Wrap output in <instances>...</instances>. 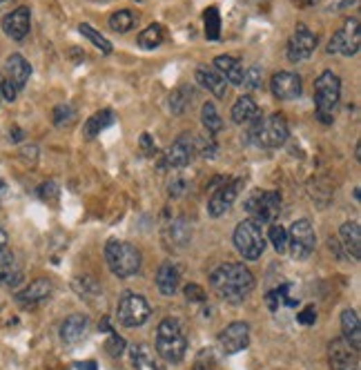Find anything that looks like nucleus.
I'll return each mask as SVG.
<instances>
[{
  "instance_id": "a878e982",
  "label": "nucleus",
  "mask_w": 361,
  "mask_h": 370,
  "mask_svg": "<svg viewBox=\"0 0 361 370\" xmlns=\"http://www.w3.org/2000/svg\"><path fill=\"white\" fill-rule=\"evenodd\" d=\"M341 330H344V339L353 346L355 350L361 348V324H359V315L353 308H346L341 313Z\"/></svg>"
},
{
  "instance_id": "4be33fe9",
  "label": "nucleus",
  "mask_w": 361,
  "mask_h": 370,
  "mask_svg": "<svg viewBox=\"0 0 361 370\" xmlns=\"http://www.w3.org/2000/svg\"><path fill=\"white\" fill-rule=\"evenodd\" d=\"M339 241L344 246V250L359 261L361 259V225L357 221H346L339 228Z\"/></svg>"
},
{
  "instance_id": "72a5a7b5",
  "label": "nucleus",
  "mask_w": 361,
  "mask_h": 370,
  "mask_svg": "<svg viewBox=\"0 0 361 370\" xmlns=\"http://www.w3.org/2000/svg\"><path fill=\"white\" fill-rule=\"evenodd\" d=\"M203 23H205V36L207 41H219L221 36V14L216 7H207L203 14Z\"/></svg>"
},
{
  "instance_id": "412c9836",
  "label": "nucleus",
  "mask_w": 361,
  "mask_h": 370,
  "mask_svg": "<svg viewBox=\"0 0 361 370\" xmlns=\"http://www.w3.org/2000/svg\"><path fill=\"white\" fill-rule=\"evenodd\" d=\"M52 281L49 279H36V281L29 284L23 293H18V304H23V306H38V304H43L45 299H49V295H52Z\"/></svg>"
},
{
  "instance_id": "a18cd8bd",
  "label": "nucleus",
  "mask_w": 361,
  "mask_h": 370,
  "mask_svg": "<svg viewBox=\"0 0 361 370\" xmlns=\"http://www.w3.org/2000/svg\"><path fill=\"white\" fill-rule=\"evenodd\" d=\"M0 94H3V98L5 101H16V96H18V89L7 81V78H3V81H0Z\"/></svg>"
},
{
  "instance_id": "7c9ffc66",
  "label": "nucleus",
  "mask_w": 361,
  "mask_h": 370,
  "mask_svg": "<svg viewBox=\"0 0 361 370\" xmlns=\"http://www.w3.org/2000/svg\"><path fill=\"white\" fill-rule=\"evenodd\" d=\"M201 123H203L205 132L216 136L221 132V127H223V121H221V116L216 112L214 103H205L203 107H201Z\"/></svg>"
},
{
  "instance_id": "39448f33",
  "label": "nucleus",
  "mask_w": 361,
  "mask_h": 370,
  "mask_svg": "<svg viewBox=\"0 0 361 370\" xmlns=\"http://www.w3.org/2000/svg\"><path fill=\"white\" fill-rule=\"evenodd\" d=\"M339 96H341V81L335 72H321V76L315 81V107H317V116L319 121L330 123L333 121V112L339 105Z\"/></svg>"
},
{
  "instance_id": "5701e85b",
  "label": "nucleus",
  "mask_w": 361,
  "mask_h": 370,
  "mask_svg": "<svg viewBox=\"0 0 361 370\" xmlns=\"http://www.w3.org/2000/svg\"><path fill=\"white\" fill-rule=\"evenodd\" d=\"M196 81L198 85H203L205 89L212 96L216 98H225L228 96V81L214 69H207V67H198L196 69Z\"/></svg>"
},
{
  "instance_id": "20e7f679",
  "label": "nucleus",
  "mask_w": 361,
  "mask_h": 370,
  "mask_svg": "<svg viewBox=\"0 0 361 370\" xmlns=\"http://www.w3.org/2000/svg\"><path fill=\"white\" fill-rule=\"evenodd\" d=\"M105 261L116 277L127 279L140 270V252L132 243L118 241V239H109L105 246Z\"/></svg>"
},
{
  "instance_id": "f3484780",
  "label": "nucleus",
  "mask_w": 361,
  "mask_h": 370,
  "mask_svg": "<svg viewBox=\"0 0 361 370\" xmlns=\"http://www.w3.org/2000/svg\"><path fill=\"white\" fill-rule=\"evenodd\" d=\"M194 156V141L189 134H180L165 152V163L169 167H185Z\"/></svg>"
},
{
  "instance_id": "e433bc0d",
  "label": "nucleus",
  "mask_w": 361,
  "mask_h": 370,
  "mask_svg": "<svg viewBox=\"0 0 361 370\" xmlns=\"http://www.w3.org/2000/svg\"><path fill=\"white\" fill-rule=\"evenodd\" d=\"M52 118H54L56 127H69L76 121V109L72 105H56Z\"/></svg>"
},
{
  "instance_id": "37998d69",
  "label": "nucleus",
  "mask_w": 361,
  "mask_h": 370,
  "mask_svg": "<svg viewBox=\"0 0 361 370\" xmlns=\"http://www.w3.org/2000/svg\"><path fill=\"white\" fill-rule=\"evenodd\" d=\"M297 322H299L301 326H315V322H317V308H315V306L304 308V310H301V313L297 315Z\"/></svg>"
},
{
  "instance_id": "864d4df0",
  "label": "nucleus",
  "mask_w": 361,
  "mask_h": 370,
  "mask_svg": "<svg viewBox=\"0 0 361 370\" xmlns=\"http://www.w3.org/2000/svg\"><path fill=\"white\" fill-rule=\"evenodd\" d=\"M0 81H3V78H0ZM0 101H3V94H0Z\"/></svg>"
},
{
  "instance_id": "423d86ee",
  "label": "nucleus",
  "mask_w": 361,
  "mask_h": 370,
  "mask_svg": "<svg viewBox=\"0 0 361 370\" xmlns=\"http://www.w3.org/2000/svg\"><path fill=\"white\" fill-rule=\"evenodd\" d=\"M232 239H234L239 255L248 259V261H257L266 250V234H263V230H261V223L252 221V219L239 223Z\"/></svg>"
},
{
  "instance_id": "f03ea898",
  "label": "nucleus",
  "mask_w": 361,
  "mask_h": 370,
  "mask_svg": "<svg viewBox=\"0 0 361 370\" xmlns=\"http://www.w3.org/2000/svg\"><path fill=\"white\" fill-rule=\"evenodd\" d=\"M156 353L169 364H178L187 353V339L176 317H165L156 328Z\"/></svg>"
},
{
  "instance_id": "aec40b11",
  "label": "nucleus",
  "mask_w": 361,
  "mask_h": 370,
  "mask_svg": "<svg viewBox=\"0 0 361 370\" xmlns=\"http://www.w3.org/2000/svg\"><path fill=\"white\" fill-rule=\"evenodd\" d=\"M0 281L9 288H16L23 281V268L18 263V257L7 246L0 250Z\"/></svg>"
},
{
  "instance_id": "2f4dec72",
  "label": "nucleus",
  "mask_w": 361,
  "mask_h": 370,
  "mask_svg": "<svg viewBox=\"0 0 361 370\" xmlns=\"http://www.w3.org/2000/svg\"><path fill=\"white\" fill-rule=\"evenodd\" d=\"M160 43H163V27L158 23H152L138 34V47L143 49H156Z\"/></svg>"
},
{
  "instance_id": "c756f323",
  "label": "nucleus",
  "mask_w": 361,
  "mask_h": 370,
  "mask_svg": "<svg viewBox=\"0 0 361 370\" xmlns=\"http://www.w3.org/2000/svg\"><path fill=\"white\" fill-rule=\"evenodd\" d=\"M129 355H132V364L136 370H160L154 362V355L145 344H136L129 348Z\"/></svg>"
},
{
  "instance_id": "de8ad7c7",
  "label": "nucleus",
  "mask_w": 361,
  "mask_h": 370,
  "mask_svg": "<svg viewBox=\"0 0 361 370\" xmlns=\"http://www.w3.org/2000/svg\"><path fill=\"white\" fill-rule=\"evenodd\" d=\"M76 368L78 370H98L94 362H80V364H76Z\"/></svg>"
},
{
  "instance_id": "4c0bfd02",
  "label": "nucleus",
  "mask_w": 361,
  "mask_h": 370,
  "mask_svg": "<svg viewBox=\"0 0 361 370\" xmlns=\"http://www.w3.org/2000/svg\"><path fill=\"white\" fill-rule=\"evenodd\" d=\"M270 243H272V248L277 250V252H286L288 250V230L281 225V223H272L270 225Z\"/></svg>"
},
{
  "instance_id": "0eeeda50",
  "label": "nucleus",
  "mask_w": 361,
  "mask_h": 370,
  "mask_svg": "<svg viewBox=\"0 0 361 370\" xmlns=\"http://www.w3.org/2000/svg\"><path fill=\"white\" fill-rule=\"evenodd\" d=\"M317 246V234L315 228L308 219H299V221L293 223L288 232V250L293 259L297 261H306V259L313 255V250Z\"/></svg>"
},
{
  "instance_id": "f704fd0d",
  "label": "nucleus",
  "mask_w": 361,
  "mask_h": 370,
  "mask_svg": "<svg viewBox=\"0 0 361 370\" xmlns=\"http://www.w3.org/2000/svg\"><path fill=\"white\" fill-rule=\"evenodd\" d=\"M109 27H112V32H118V34L129 32V29L134 27V14L129 12V9L114 12L112 16H109Z\"/></svg>"
},
{
  "instance_id": "c9c22d12",
  "label": "nucleus",
  "mask_w": 361,
  "mask_h": 370,
  "mask_svg": "<svg viewBox=\"0 0 361 370\" xmlns=\"http://www.w3.org/2000/svg\"><path fill=\"white\" fill-rule=\"evenodd\" d=\"M192 103V89L189 87H178L176 92H172V96H169V109L180 116L185 112V107Z\"/></svg>"
},
{
  "instance_id": "cd10ccee",
  "label": "nucleus",
  "mask_w": 361,
  "mask_h": 370,
  "mask_svg": "<svg viewBox=\"0 0 361 370\" xmlns=\"http://www.w3.org/2000/svg\"><path fill=\"white\" fill-rule=\"evenodd\" d=\"M232 121L237 123V125H248L252 118L259 114V107H257V101L252 96H239L237 98V103L232 105Z\"/></svg>"
},
{
  "instance_id": "a211bd4d",
  "label": "nucleus",
  "mask_w": 361,
  "mask_h": 370,
  "mask_svg": "<svg viewBox=\"0 0 361 370\" xmlns=\"http://www.w3.org/2000/svg\"><path fill=\"white\" fill-rule=\"evenodd\" d=\"M237 194H239V181H232L228 185H221L216 192L212 194V198L207 201V212L210 216H223L230 207H232V203L237 201Z\"/></svg>"
},
{
  "instance_id": "b1692460",
  "label": "nucleus",
  "mask_w": 361,
  "mask_h": 370,
  "mask_svg": "<svg viewBox=\"0 0 361 370\" xmlns=\"http://www.w3.org/2000/svg\"><path fill=\"white\" fill-rule=\"evenodd\" d=\"M214 67L230 85H241V83H243V65H241L234 56H228V54L216 56L214 58Z\"/></svg>"
},
{
  "instance_id": "473e14b6",
  "label": "nucleus",
  "mask_w": 361,
  "mask_h": 370,
  "mask_svg": "<svg viewBox=\"0 0 361 370\" xmlns=\"http://www.w3.org/2000/svg\"><path fill=\"white\" fill-rule=\"evenodd\" d=\"M78 34L80 36H85L89 43H92L94 47H98L100 52L103 54H112V43L107 41V38L103 36V34H98L94 27H89L87 23H83V25H78Z\"/></svg>"
},
{
  "instance_id": "ea45409f",
  "label": "nucleus",
  "mask_w": 361,
  "mask_h": 370,
  "mask_svg": "<svg viewBox=\"0 0 361 370\" xmlns=\"http://www.w3.org/2000/svg\"><path fill=\"white\" fill-rule=\"evenodd\" d=\"M107 353L112 355V357H118V355H123V350H125V339L123 337H118L116 333H112V337L107 339Z\"/></svg>"
},
{
  "instance_id": "393cba45",
  "label": "nucleus",
  "mask_w": 361,
  "mask_h": 370,
  "mask_svg": "<svg viewBox=\"0 0 361 370\" xmlns=\"http://www.w3.org/2000/svg\"><path fill=\"white\" fill-rule=\"evenodd\" d=\"M178 281H180L178 268L174 263H169V261L160 263L158 272H156V288H158V293L165 295V297H172L176 293V288H178Z\"/></svg>"
},
{
  "instance_id": "bb28decb",
  "label": "nucleus",
  "mask_w": 361,
  "mask_h": 370,
  "mask_svg": "<svg viewBox=\"0 0 361 370\" xmlns=\"http://www.w3.org/2000/svg\"><path fill=\"white\" fill-rule=\"evenodd\" d=\"M116 123V116L112 109H98L96 114H92L87 118V123L83 127V132H85V138H94L98 136L100 132H105L107 127H112Z\"/></svg>"
},
{
  "instance_id": "5fc2aeb1",
  "label": "nucleus",
  "mask_w": 361,
  "mask_h": 370,
  "mask_svg": "<svg viewBox=\"0 0 361 370\" xmlns=\"http://www.w3.org/2000/svg\"><path fill=\"white\" fill-rule=\"evenodd\" d=\"M0 3H5V0H0Z\"/></svg>"
},
{
  "instance_id": "6e6552de",
  "label": "nucleus",
  "mask_w": 361,
  "mask_h": 370,
  "mask_svg": "<svg viewBox=\"0 0 361 370\" xmlns=\"http://www.w3.org/2000/svg\"><path fill=\"white\" fill-rule=\"evenodd\" d=\"M246 212L257 223H272L281 212V194L279 192H254L246 201Z\"/></svg>"
},
{
  "instance_id": "f257e3e1",
  "label": "nucleus",
  "mask_w": 361,
  "mask_h": 370,
  "mask_svg": "<svg viewBox=\"0 0 361 370\" xmlns=\"http://www.w3.org/2000/svg\"><path fill=\"white\" fill-rule=\"evenodd\" d=\"M210 286L219 299L228 304H241L254 290V277L243 263H223L210 275Z\"/></svg>"
},
{
  "instance_id": "09e8293b",
  "label": "nucleus",
  "mask_w": 361,
  "mask_h": 370,
  "mask_svg": "<svg viewBox=\"0 0 361 370\" xmlns=\"http://www.w3.org/2000/svg\"><path fill=\"white\" fill-rule=\"evenodd\" d=\"M7 246V232H5V228L0 225V250H3Z\"/></svg>"
},
{
  "instance_id": "dca6fc26",
  "label": "nucleus",
  "mask_w": 361,
  "mask_h": 370,
  "mask_svg": "<svg viewBox=\"0 0 361 370\" xmlns=\"http://www.w3.org/2000/svg\"><path fill=\"white\" fill-rule=\"evenodd\" d=\"M89 328V319L83 313L69 315L63 324H60V339L65 346H76L78 342H83Z\"/></svg>"
},
{
  "instance_id": "2eb2a0df",
  "label": "nucleus",
  "mask_w": 361,
  "mask_h": 370,
  "mask_svg": "<svg viewBox=\"0 0 361 370\" xmlns=\"http://www.w3.org/2000/svg\"><path fill=\"white\" fill-rule=\"evenodd\" d=\"M0 25L12 41H23L29 34V27H32V12H29V7H18L14 12H9Z\"/></svg>"
},
{
  "instance_id": "9d476101",
  "label": "nucleus",
  "mask_w": 361,
  "mask_h": 370,
  "mask_svg": "<svg viewBox=\"0 0 361 370\" xmlns=\"http://www.w3.org/2000/svg\"><path fill=\"white\" fill-rule=\"evenodd\" d=\"M361 45V34H359V21L357 18H348L344 27L333 34L328 45L330 54H341V56H355Z\"/></svg>"
},
{
  "instance_id": "ddd939ff",
  "label": "nucleus",
  "mask_w": 361,
  "mask_h": 370,
  "mask_svg": "<svg viewBox=\"0 0 361 370\" xmlns=\"http://www.w3.org/2000/svg\"><path fill=\"white\" fill-rule=\"evenodd\" d=\"M328 355H330V368L333 370H359V350L350 346L344 337L330 342Z\"/></svg>"
},
{
  "instance_id": "a19ab883",
  "label": "nucleus",
  "mask_w": 361,
  "mask_h": 370,
  "mask_svg": "<svg viewBox=\"0 0 361 370\" xmlns=\"http://www.w3.org/2000/svg\"><path fill=\"white\" fill-rule=\"evenodd\" d=\"M38 196L43 198V201H56L58 198V185L54 181H47L38 187Z\"/></svg>"
},
{
  "instance_id": "49530a36",
  "label": "nucleus",
  "mask_w": 361,
  "mask_h": 370,
  "mask_svg": "<svg viewBox=\"0 0 361 370\" xmlns=\"http://www.w3.org/2000/svg\"><path fill=\"white\" fill-rule=\"evenodd\" d=\"M140 147H143V152H145V154H154V152H156L152 136H149L147 132H145V134H140Z\"/></svg>"
},
{
  "instance_id": "1a4fd4ad",
  "label": "nucleus",
  "mask_w": 361,
  "mask_h": 370,
  "mask_svg": "<svg viewBox=\"0 0 361 370\" xmlns=\"http://www.w3.org/2000/svg\"><path fill=\"white\" fill-rule=\"evenodd\" d=\"M116 317H118L120 326L138 328L149 319V304L145 302V297L134 295V293H125L118 302Z\"/></svg>"
},
{
  "instance_id": "4468645a",
  "label": "nucleus",
  "mask_w": 361,
  "mask_h": 370,
  "mask_svg": "<svg viewBox=\"0 0 361 370\" xmlns=\"http://www.w3.org/2000/svg\"><path fill=\"white\" fill-rule=\"evenodd\" d=\"M270 89L279 101H293L301 96V76L295 72H277L270 78Z\"/></svg>"
},
{
  "instance_id": "58836bf2",
  "label": "nucleus",
  "mask_w": 361,
  "mask_h": 370,
  "mask_svg": "<svg viewBox=\"0 0 361 370\" xmlns=\"http://www.w3.org/2000/svg\"><path fill=\"white\" fill-rule=\"evenodd\" d=\"M243 85L250 92H254V89H261L263 87V72H261L259 67H250L248 72H243Z\"/></svg>"
},
{
  "instance_id": "c03bdc74",
  "label": "nucleus",
  "mask_w": 361,
  "mask_h": 370,
  "mask_svg": "<svg viewBox=\"0 0 361 370\" xmlns=\"http://www.w3.org/2000/svg\"><path fill=\"white\" fill-rule=\"evenodd\" d=\"M172 237L176 239L178 243H187V241H189V230L185 228L183 219H178V221L174 223V228H172Z\"/></svg>"
},
{
  "instance_id": "8fccbe9b",
  "label": "nucleus",
  "mask_w": 361,
  "mask_h": 370,
  "mask_svg": "<svg viewBox=\"0 0 361 370\" xmlns=\"http://www.w3.org/2000/svg\"><path fill=\"white\" fill-rule=\"evenodd\" d=\"M5 192H7V185H5V181H3V178H0V201H3Z\"/></svg>"
},
{
  "instance_id": "f8f14e48",
  "label": "nucleus",
  "mask_w": 361,
  "mask_h": 370,
  "mask_svg": "<svg viewBox=\"0 0 361 370\" xmlns=\"http://www.w3.org/2000/svg\"><path fill=\"white\" fill-rule=\"evenodd\" d=\"M219 346L223 355H237L250 346V326L246 322H232L219 335Z\"/></svg>"
},
{
  "instance_id": "9b49d317",
  "label": "nucleus",
  "mask_w": 361,
  "mask_h": 370,
  "mask_svg": "<svg viewBox=\"0 0 361 370\" xmlns=\"http://www.w3.org/2000/svg\"><path fill=\"white\" fill-rule=\"evenodd\" d=\"M315 49H317V34L308 25L299 23L297 29L293 32V36H290V41H288V49H286L288 61L290 63L308 61V58L313 56Z\"/></svg>"
},
{
  "instance_id": "6ab92c4d",
  "label": "nucleus",
  "mask_w": 361,
  "mask_h": 370,
  "mask_svg": "<svg viewBox=\"0 0 361 370\" xmlns=\"http://www.w3.org/2000/svg\"><path fill=\"white\" fill-rule=\"evenodd\" d=\"M29 76H32V65L25 61V56L12 54V56L7 58V63H5V78L18 89V92L27 85Z\"/></svg>"
},
{
  "instance_id": "7ed1b4c3",
  "label": "nucleus",
  "mask_w": 361,
  "mask_h": 370,
  "mask_svg": "<svg viewBox=\"0 0 361 370\" xmlns=\"http://www.w3.org/2000/svg\"><path fill=\"white\" fill-rule=\"evenodd\" d=\"M248 136L261 147H281L288 141V123L281 114L261 116L257 114L252 121L248 123Z\"/></svg>"
},
{
  "instance_id": "79ce46f5",
  "label": "nucleus",
  "mask_w": 361,
  "mask_h": 370,
  "mask_svg": "<svg viewBox=\"0 0 361 370\" xmlns=\"http://www.w3.org/2000/svg\"><path fill=\"white\" fill-rule=\"evenodd\" d=\"M185 297H187V302H205V290L201 288L198 284H187L185 286Z\"/></svg>"
},
{
  "instance_id": "c85d7f7f",
  "label": "nucleus",
  "mask_w": 361,
  "mask_h": 370,
  "mask_svg": "<svg viewBox=\"0 0 361 370\" xmlns=\"http://www.w3.org/2000/svg\"><path fill=\"white\" fill-rule=\"evenodd\" d=\"M266 302L270 306V310H279L281 306H297L299 302V297L295 295V286L293 284H284V286H279L275 290H270V293L266 295Z\"/></svg>"
},
{
  "instance_id": "603ef678",
  "label": "nucleus",
  "mask_w": 361,
  "mask_h": 370,
  "mask_svg": "<svg viewBox=\"0 0 361 370\" xmlns=\"http://www.w3.org/2000/svg\"><path fill=\"white\" fill-rule=\"evenodd\" d=\"M297 3H299V5H304V7H310V5H315L317 0H297Z\"/></svg>"
},
{
  "instance_id": "3c124183",
  "label": "nucleus",
  "mask_w": 361,
  "mask_h": 370,
  "mask_svg": "<svg viewBox=\"0 0 361 370\" xmlns=\"http://www.w3.org/2000/svg\"><path fill=\"white\" fill-rule=\"evenodd\" d=\"M12 132H14V134H12V136H14V141H20V138H23V134H20V129H18V127H14Z\"/></svg>"
}]
</instances>
